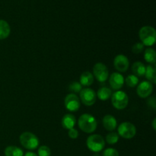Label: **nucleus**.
<instances>
[{
	"label": "nucleus",
	"mask_w": 156,
	"mask_h": 156,
	"mask_svg": "<svg viewBox=\"0 0 156 156\" xmlns=\"http://www.w3.org/2000/svg\"><path fill=\"white\" fill-rule=\"evenodd\" d=\"M79 127L85 133H91L97 129V120L91 114H84L78 120Z\"/></svg>",
	"instance_id": "obj_1"
},
{
	"label": "nucleus",
	"mask_w": 156,
	"mask_h": 156,
	"mask_svg": "<svg viewBox=\"0 0 156 156\" xmlns=\"http://www.w3.org/2000/svg\"><path fill=\"white\" fill-rule=\"evenodd\" d=\"M142 44L147 47L154 45L156 41V31L155 28L151 26H144L139 32Z\"/></svg>",
	"instance_id": "obj_2"
},
{
	"label": "nucleus",
	"mask_w": 156,
	"mask_h": 156,
	"mask_svg": "<svg viewBox=\"0 0 156 156\" xmlns=\"http://www.w3.org/2000/svg\"><path fill=\"white\" fill-rule=\"evenodd\" d=\"M19 140L22 146L29 150H34L39 146L38 138L30 132H24L21 133Z\"/></svg>",
	"instance_id": "obj_3"
},
{
	"label": "nucleus",
	"mask_w": 156,
	"mask_h": 156,
	"mask_svg": "<svg viewBox=\"0 0 156 156\" xmlns=\"http://www.w3.org/2000/svg\"><path fill=\"white\" fill-rule=\"evenodd\" d=\"M87 147L94 152H101L105 146V141L103 137L98 134L89 136L86 141Z\"/></svg>",
	"instance_id": "obj_4"
},
{
	"label": "nucleus",
	"mask_w": 156,
	"mask_h": 156,
	"mask_svg": "<svg viewBox=\"0 0 156 156\" xmlns=\"http://www.w3.org/2000/svg\"><path fill=\"white\" fill-rule=\"evenodd\" d=\"M111 102L116 109L123 110L128 105L129 98L124 91H117L111 95Z\"/></svg>",
	"instance_id": "obj_5"
},
{
	"label": "nucleus",
	"mask_w": 156,
	"mask_h": 156,
	"mask_svg": "<svg viewBox=\"0 0 156 156\" xmlns=\"http://www.w3.org/2000/svg\"><path fill=\"white\" fill-rule=\"evenodd\" d=\"M118 135L123 137L124 139H129L133 138L136 133V128L133 123H129V122H123L120 126H118Z\"/></svg>",
	"instance_id": "obj_6"
},
{
	"label": "nucleus",
	"mask_w": 156,
	"mask_h": 156,
	"mask_svg": "<svg viewBox=\"0 0 156 156\" xmlns=\"http://www.w3.org/2000/svg\"><path fill=\"white\" fill-rule=\"evenodd\" d=\"M93 73L96 79L100 82H105L108 80L109 72L106 66L101 62L96 63L93 68Z\"/></svg>",
	"instance_id": "obj_7"
},
{
	"label": "nucleus",
	"mask_w": 156,
	"mask_h": 156,
	"mask_svg": "<svg viewBox=\"0 0 156 156\" xmlns=\"http://www.w3.org/2000/svg\"><path fill=\"white\" fill-rule=\"evenodd\" d=\"M80 99L82 103L86 106H91L94 105L97 99V95L94 91L91 88H86L80 91Z\"/></svg>",
	"instance_id": "obj_8"
},
{
	"label": "nucleus",
	"mask_w": 156,
	"mask_h": 156,
	"mask_svg": "<svg viewBox=\"0 0 156 156\" xmlns=\"http://www.w3.org/2000/svg\"><path fill=\"white\" fill-rule=\"evenodd\" d=\"M65 107L71 112L77 111L80 108V99L76 94H69L65 98Z\"/></svg>",
	"instance_id": "obj_9"
},
{
	"label": "nucleus",
	"mask_w": 156,
	"mask_h": 156,
	"mask_svg": "<svg viewBox=\"0 0 156 156\" xmlns=\"http://www.w3.org/2000/svg\"><path fill=\"white\" fill-rule=\"evenodd\" d=\"M153 91V85L149 81H144L138 85L136 89L137 94L141 98L149 97Z\"/></svg>",
	"instance_id": "obj_10"
},
{
	"label": "nucleus",
	"mask_w": 156,
	"mask_h": 156,
	"mask_svg": "<svg viewBox=\"0 0 156 156\" xmlns=\"http://www.w3.org/2000/svg\"><path fill=\"white\" fill-rule=\"evenodd\" d=\"M114 65L117 71L120 72V73H124L129 68V59L124 55L119 54L114 58Z\"/></svg>",
	"instance_id": "obj_11"
},
{
	"label": "nucleus",
	"mask_w": 156,
	"mask_h": 156,
	"mask_svg": "<svg viewBox=\"0 0 156 156\" xmlns=\"http://www.w3.org/2000/svg\"><path fill=\"white\" fill-rule=\"evenodd\" d=\"M124 78L119 73H114L111 75L109 83L111 88L114 90H119L124 85Z\"/></svg>",
	"instance_id": "obj_12"
},
{
	"label": "nucleus",
	"mask_w": 156,
	"mask_h": 156,
	"mask_svg": "<svg viewBox=\"0 0 156 156\" xmlns=\"http://www.w3.org/2000/svg\"><path fill=\"white\" fill-rule=\"evenodd\" d=\"M117 120L111 114H107L103 118V126L105 129L108 131H113L117 127Z\"/></svg>",
	"instance_id": "obj_13"
},
{
	"label": "nucleus",
	"mask_w": 156,
	"mask_h": 156,
	"mask_svg": "<svg viewBox=\"0 0 156 156\" xmlns=\"http://www.w3.org/2000/svg\"><path fill=\"white\" fill-rule=\"evenodd\" d=\"M76 123V119L74 115L67 114L63 116L62 119V125L65 129H70L75 126Z\"/></svg>",
	"instance_id": "obj_14"
},
{
	"label": "nucleus",
	"mask_w": 156,
	"mask_h": 156,
	"mask_svg": "<svg viewBox=\"0 0 156 156\" xmlns=\"http://www.w3.org/2000/svg\"><path fill=\"white\" fill-rule=\"evenodd\" d=\"M132 71L134 76L142 77L146 73V66L141 62H136L133 64Z\"/></svg>",
	"instance_id": "obj_15"
},
{
	"label": "nucleus",
	"mask_w": 156,
	"mask_h": 156,
	"mask_svg": "<svg viewBox=\"0 0 156 156\" xmlns=\"http://www.w3.org/2000/svg\"><path fill=\"white\" fill-rule=\"evenodd\" d=\"M11 28L9 23L5 20H0V40H4L9 36Z\"/></svg>",
	"instance_id": "obj_16"
},
{
	"label": "nucleus",
	"mask_w": 156,
	"mask_h": 156,
	"mask_svg": "<svg viewBox=\"0 0 156 156\" xmlns=\"http://www.w3.org/2000/svg\"><path fill=\"white\" fill-rule=\"evenodd\" d=\"M146 79L152 84L156 82V68L155 65H149L146 66V73H145Z\"/></svg>",
	"instance_id": "obj_17"
},
{
	"label": "nucleus",
	"mask_w": 156,
	"mask_h": 156,
	"mask_svg": "<svg viewBox=\"0 0 156 156\" xmlns=\"http://www.w3.org/2000/svg\"><path fill=\"white\" fill-rule=\"evenodd\" d=\"M94 82V76L90 72H85L81 75L80 84L83 86H90Z\"/></svg>",
	"instance_id": "obj_18"
},
{
	"label": "nucleus",
	"mask_w": 156,
	"mask_h": 156,
	"mask_svg": "<svg viewBox=\"0 0 156 156\" xmlns=\"http://www.w3.org/2000/svg\"><path fill=\"white\" fill-rule=\"evenodd\" d=\"M96 95L100 100L106 101L111 97L112 91H111V88H108V87H101L98 89Z\"/></svg>",
	"instance_id": "obj_19"
},
{
	"label": "nucleus",
	"mask_w": 156,
	"mask_h": 156,
	"mask_svg": "<svg viewBox=\"0 0 156 156\" xmlns=\"http://www.w3.org/2000/svg\"><path fill=\"white\" fill-rule=\"evenodd\" d=\"M5 156H24V152L22 149L14 146H10L6 147L5 149Z\"/></svg>",
	"instance_id": "obj_20"
},
{
	"label": "nucleus",
	"mask_w": 156,
	"mask_h": 156,
	"mask_svg": "<svg viewBox=\"0 0 156 156\" xmlns=\"http://www.w3.org/2000/svg\"><path fill=\"white\" fill-rule=\"evenodd\" d=\"M144 58L146 62L150 63V65H155L156 61V53L155 50L152 48H147L145 50Z\"/></svg>",
	"instance_id": "obj_21"
},
{
	"label": "nucleus",
	"mask_w": 156,
	"mask_h": 156,
	"mask_svg": "<svg viewBox=\"0 0 156 156\" xmlns=\"http://www.w3.org/2000/svg\"><path fill=\"white\" fill-rule=\"evenodd\" d=\"M139 83V79L137 76H134V75H129L126 77V84L127 86L130 87V88H134Z\"/></svg>",
	"instance_id": "obj_22"
},
{
	"label": "nucleus",
	"mask_w": 156,
	"mask_h": 156,
	"mask_svg": "<svg viewBox=\"0 0 156 156\" xmlns=\"http://www.w3.org/2000/svg\"><path fill=\"white\" fill-rule=\"evenodd\" d=\"M119 140V135L117 133L111 132L108 133L106 136V141L108 144H116Z\"/></svg>",
	"instance_id": "obj_23"
},
{
	"label": "nucleus",
	"mask_w": 156,
	"mask_h": 156,
	"mask_svg": "<svg viewBox=\"0 0 156 156\" xmlns=\"http://www.w3.org/2000/svg\"><path fill=\"white\" fill-rule=\"evenodd\" d=\"M38 156H50L51 155V150L47 146H41L38 149Z\"/></svg>",
	"instance_id": "obj_24"
},
{
	"label": "nucleus",
	"mask_w": 156,
	"mask_h": 156,
	"mask_svg": "<svg viewBox=\"0 0 156 156\" xmlns=\"http://www.w3.org/2000/svg\"><path fill=\"white\" fill-rule=\"evenodd\" d=\"M69 89L74 93H79L82 89V85L78 82H73L69 85Z\"/></svg>",
	"instance_id": "obj_25"
},
{
	"label": "nucleus",
	"mask_w": 156,
	"mask_h": 156,
	"mask_svg": "<svg viewBox=\"0 0 156 156\" xmlns=\"http://www.w3.org/2000/svg\"><path fill=\"white\" fill-rule=\"evenodd\" d=\"M143 49H144V45L142 43H136L133 46L132 52L135 54H139L143 52Z\"/></svg>",
	"instance_id": "obj_26"
},
{
	"label": "nucleus",
	"mask_w": 156,
	"mask_h": 156,
	"mask_svg": "<svg viewBox=\"0 0 156 156\" xmlns=\"http://www.w3.org/2000/svg\"><path fill=\"white\" fill-rule=\"evenodd\" d=\"M103 156H119V152L115 149L108 148L104 151Z\"/></svg>",
	"instance_id": "obj_27"
},
{
	"label": "nucleus",
	"mask_w": 156,
	"mask_h": 156,
	"mask_svg": "<svg viewBox=\"0 0 156 156\" xmlns=\"http://www.w3.org/2000/svg\"><path fill=\"white\" fill-rule=\"evenodd\" d=\"M69 136L73 140H75V139H77L78 136H79V132H78L77 129H76L75 128H72V129H69Z\"/></svg>",
	"instance_id": "obj_28"
},
{
	"label": "nucleus",
	"mask_w": 156,
	"mask_h": 156,
	"mask_svg": "<svg viewBox=\"0 0 156 156\" xmlns=\"http://www.w3.org/2000/svg\"><path fill=\"white\" fill-rule=\"evenodd\" d=\"M148 105H149V106H151L152 108H155V98H149V100H148Z\"/></svg>",
	"instance_id": "obj_29"
},
{
	"label": "nucleus",
	"mask_w": 156,
	"mask_h": 156,
	"mask_svg": "<svg viewBox=\"0 0 156 156\" xmlns=\"http://www.w3.org/2000/svg\"><path fill=\"white\" fill-rule=\"evenodd\" d=\"M24 156H38L37 154H35L34 152H27V153L24 155Z\"/></svg>",
	"instance_id": "obj_30"
},
{
	"label": "nucleus",
	"mask_w": 156,
	"mask_h": 156,
	"mask_svg": "<svg viewBox=\"0 0 156 156\" xmlns=\"http://www.w3.org/2000/svg\"><path fill=\"white\" fill-rule=\"evenodd\" d=\"M155 123H156V119L155 118L153 120V121H152V127H153L154 130H156V125H155Z\"/></svg>",
	"instance_id": "obj_31"
}]
</instances>
